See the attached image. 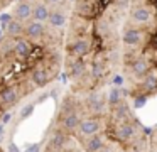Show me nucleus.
Masks as SVG:
<instances>
[{"label": "nucleus", "instance_id": "39448f33", "mask_svg": "<svg viewBox=\"0 0 157 152\" xmlns=\"http://www.w3.org/2000/svg\"><path fill=\"white\" fill-rule=\"evenodd\" d=\"M41 152H83V149L75 138L52 128L46 138Z\"/></svg>", "mask_w": 157, "mask_h": 152}, {"label": "nucleus", "instance_id": "0eeeda50", "mask_svg": "<svg viewBox=\"0 0 157 152\" xmlns=\"http://www.w3.org/2000/svg\"><path fill=\"white\" fill-rule=\"evenodd\" d=\"M14 2H17V0H0V10L9 9V7H10Z\"/></svg>", "mask_w": 157, "mask_h": 152}, {"label": "nucleus", "instance_id": "7ed1b4c3", "mask_svg": "<svg viewBox=\"0 0 157 152\" xmlns=\"http://www.w3.org/2000/svg\"><path fill=\"white\" fill-rule=\"evenodd\" d=\"M120 73L135 108L157 95V0H130L122 30Z\"/></svg>", "mask_w": 157, "mask_h": 152}, {"label": "nucleus", "instance_id": "6e6552de", "mask_svg": "<svg viewBox=\"0 0 157 152\" xmlns=\"http://www.w3.org/2000/svg\"><path fill=\"white\" fill-rule=\"evenodd\" d=\"M0 152H4V149H2V147H0Z\"/></svg>", "mask_w": 157, "mask_h": 152}, {"label": "nucleus", "instance_id": "f257e3e1", "mask_svg": "<svg viewBox=\"0 0 157 152\" xmlns=\"http://www.w3.org/2000/svg\"><path fill=\"white\" fill-rule=\"evenodd\" d=\"M128 7L130 0H73L63 47L69 91H101L120 73Z\"/></svg>", "mask_w": 157, "mask_h": 152}, {"label": "nucleus", "instance_id": "423d86ee", "mask_svg": "<svg viewBox=\"0 0 157 152\" xmlns=\"http://www.w3.org/2000/svg\"><path fill=\"white\" fill-rule=\"evenodd\" d=\"M147 152H157V127H154L149 134V142H147Z\"/></svg>", "mask_w": 157, "mask_h": 152}, {"label": "nucleus", "instance_id": "f03ea898", "mask_svg": "<svg viewBox=\"0 0 157 152\" xmlns=\"http://www.w3.org/2000/svg\"><path fill=\"white\" fill-rule=\"evenodd\" d=\"M64 29L9 20L0 34V118L63 71Z\"/></svg>", "mask_w": 157, "mask_h": 152}, {"label": "nucleus", "instance_id": "20e7f679", "mask_svg": "<svg viewBox=\"0 0 157 152\" xmlns=\"http://www.w3.org/2000/svg\"><path fill=\"white\" fill-rule=\"evenodd\" d=\"M73 0H17L10 10V19L17 22H44L64 29Z\"/></svg>", "mask_w": 157, "mask_h": 152}]
</instances>
